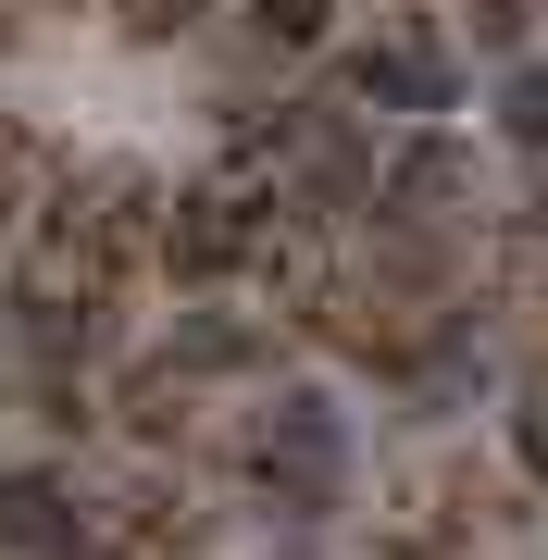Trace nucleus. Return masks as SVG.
Returning <instances> with one entry per match:
<instances>
[{
  "label": "nucleus",
  "mask_w": 548,
  "mask_h": 560,
  "mask_svg": "<svg viewBox=\"0 0 548 560\" xmlns=\"http://www.w3.org/2000/svg\"><path fill=\"white\" fill-rule=\"evenodd\" d=\"M125 25H138V38H175V25H200V0H113Z\"/></svg>",
  "instance_id": "9"
},
{
  "label": "nucleus",
  "mask_w": 548,
  "mask_h": 560,
  "mask_svg": "<svg viewBox=\"0 0 548 560\" xmlns=\"http://www.w3.org/2000/svg\"><path fill=\"white\" fill-rule=\"evenodd\" d=\"M249 474H263V499L287 523H325L349 511V423L325 386H287V399L263 411V436H249Z\"/></svg>",
  "instance_id": "1"
},
{
  "label": "nucleus",
  "mask_w": 548,
  "mask_h": 560,
  "mask_svg": "<svg viewBox=\"0 0 548 560\" xmlns=\"http://www.w3.org/2000/svg\"><path fill=\"white\" fill-rule=\"evenodd\" d=\"M249 38H275V50H312V38H325V0H249Z\"/></svg>",
  "instance_id": "6"
},
{
  "label": "nucleus",
  "mask_w": 548,
  "mask_h": 560,
  "mask_svg": "<svg viewBox=\"0 0 548 560\" xmlns=\"http://www.w3.org/2000/svg\"><path fill=\"white\" fill-rule=\"evenodd\" d=\"M499 138L524 162H548V62H524V50L499 62Z\"/></svg>",
  "instance_id": "5"
},
{
  "label": "nucleus",
  "mask_w": 548,
  "mask_h": 560,
  "mask_svg": "<svg viewBox=\"0 0 548 560\" xmlns=\"http://www.w3.org/2000/svg\"><path fill=\"white\" fill-rule=\"evenodd\" d=\"M462 25H474V50H524V25H536V0H462Z\"/></svg>",
  "instance_id": "7"
},
{
  "label": "nucleus",
  "mask_w": 548,
  "mask_h": 560,
  "mask_svg": "<svg viewBox=\"0 0 548 560\" xmlns=\"http://www.w3.org/2000/svg\"><path fill=\"white\" fill-rule=\"evenodd\" d=\"M25 187H38V150H25V138H13V125H0V224H13V212H25Z\"/></svg>",
  "instance_id": "8"
},
{
  "label": "nucleus",
  "mask_w": 548,
  "mask_h": 560,
  "mask_svg": "<svg viewBox=\"0 0 548 560\" xmlns=\"http://www.w3.org/2000/svg\"><path fill=\"white\" fill-rule=\"evenodd\" d=\"M462 200H474V162H462V138H436V125L411 150L374 162V224H424V237H448Z\"/></svg>",
  "instance_id": "3"
},
{
  "label": "nucleus",
  "mask_w": 548,
  "mask_h": 560,
  "mask_svg": "<svg viewBox=\"0 0 548 560\" xmlns=\"http://www.w3.org/2000/svg\"><path fill=\"white\" fill-rule=\"evenodd\" d=\"M163 361H175L187 386H200V374H263V361H275V337H263L249 312H175Z\"/></svg>",
  "instance_id": "4"
},
{
  "label": "nucleus",
  "mask_w": 548,
  "mask_h": 560,
  "mask_svg": "<svg viewBox=\"0 0 548 560\" xmlns=\"http://www.w3.org/2000/svg\"><path fill=\"white\" fill-rule=\"evenodd\" d=\"M337 88L362 113H399V125H436L448 101H462V62H448L424 25H386V38H362V50H337Z\"/></svg>",
  "instance_id": "2"
}]
</instances>
